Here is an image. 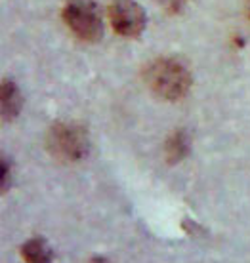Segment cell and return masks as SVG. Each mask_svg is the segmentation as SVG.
Here are the masks:
<instances>
[{
	"label": "cell",
	"mask_w": 250,
	"mask_h": 263,
	"mask_svg": "<svg viewBox=\"0 0 250 263\" xmlns=\"http://www.w3.org/2000/svg\"><path fill=\"white\" fill-rule=\"evenodd\" d=\"M48 149L60 160L75 162L88 153V136L77 124H56L48 132Z\"/></svg>",
	"instance_id": "obj_3"
},
{
	"label": "cell",
	"mask_w": 250,
	"mask_h": 263,
	"mask_svg": "<svg viewBox=\"0 0 250 263\" xmlns=\"http://www.w3.org/2000/svg\"><path fill=\"white\" fill-rule=\"evenodd\" d=\"M145 82L157 96L174 101L187 93L191 86V72L180 60L160 58L147 67Z\"/></svg>",
	"instance_id": "obj_1"
},
{
	"label": "cell",
	"mask_w": 250,
	"mask_h": 263,
	"mask_svg": "<svg viewBox=\"0 0 250 263\" xmlns=\"http://www.w3.org/2000/svg\"><path fill=\"white\" fill-rule=\"evenodd\" d=\"M246 10H248V15H250V0H246Z\"/></svg>",
	"instance_id": "obj_10"
},
{
	"label": "cell",
	"mask_w": 250,
	"mask_h": 263,
	"mask_svg": "<svg viewBox=\"0 0 250 263\" xmlns=\"http://www.w3.org/2000/svg\"><path fill=\"white\" fill-rule=\"evenodd\" d=\"M63 20L80 40L98 42L103 36V21L92 0H69L63 8Z\"/></svg>",
	"instance_id": "obj_2"
},
{
	"label": "cell",
	"mask_w": 250,
	"mask_h": 263,
	"mask_svg": "<svg viewBox=\"0 0 250 263\" xmlns=\"http://www.w3.org/2000/svg\"><path fill=\"white\" fill-rule=\"evenodd\" d=\"M113 29L126 39H134L144 33L147 17L145 10L134 0H117L109 10Z\"/></svg>",
	"instance_id": "obj_4"
},
{
	"label": "cell",
	"mask_w": 250,
	"mask_h": 263,
	"mask_svg": "<svg viewBox=\"0 0 250 263\" xmlns=\"http://www.w3.org/2000/svg\"><path fill=\"white\" fill-rule=\"evenodd\" d=\"M94 263H107V261H105V259H101V257H98V259H96Z\"/></svg>",
	"instance_id": "obj_9"
},
{
	"label": "cell",
	"mask_w": 250,
	"mask_h": 263,
	"mask_svg": "<svg viewBox=\"0 0 250 263\" xmlns=\"http://www.w3.org/2000/svg\"><path fill=\"white\" fill-rule=\"evenodd\" d=\"M187 151H189V139H187V136H185L184 132H176L168 139V143H166V158H168V162H180L187 155Z\"/></svg>",
	"instance_id": "obj_7"
},
{
	"label": "cell",
	"mask_w": 250,
	"mask_h": 263,
	"mask_svg": "<svg viewBox=\"0 0 250 263\" xmlns=\"http://www.w3.org/2000/svg\"><path fill=\"white\" fill-rule=\"evenodd\" d=\"M158 2H160V6L165 8L168 13H180L184 10L187 0H158Z\"/></svg>",
	"instance_id": "obj_8"
},
{
	"label": "cell",
	"mask_w": 250,
	"mask_h": 263,
	"mask_svg": "<svg viewBox=\"0 0 250 263\" xmlns=\"http://www.w3.org/2000/svg\"><path fill=\"white\" fill-rule=\"evenodd\" d=\"M21 256L27 263H52L53 254L44 238H31L23 244Z\"/></svg>",
	"instance_id": "obj_5"
},
{
	"label": "cell",
	"mask_w": 250,
	"mask_h": 263,
	"mask_svg": "<svg viewBox=\"0 0 250 263\" xmlns=\"http://www.w3.org/2000/svg\"><path fill=\"white\" fill-rule=\"evenodd\" d=\"M21 111V93L12 80L2 82V117L13 119Z\"/></svg>",
	"instance_id": "obj_6"
}]
</instances>
